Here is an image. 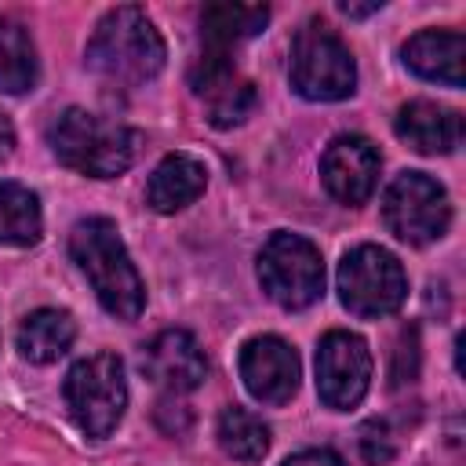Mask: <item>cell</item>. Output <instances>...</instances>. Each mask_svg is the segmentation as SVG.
<instances>
[{
	"mask_svg": "<svg viewBox=\"0 0 466 466\" xmlns=\"http://www.w3.org/2000/svg\"><path fill=\"white\" fill-rule=\"evenodd\" d=\"M69 255L80 266V273L91 280L106 313H113L120 320H135L146 309L142 277H138L113 218H106V215L80 218L69 233Z\"/></svg>",
	"mask_w": 466,
	"mask_h": 466,
	"instance_id": "6da1fadb",
	"label": "cell"
},
{
	"mask_svg": "<svg viewBox=\"0 0 466 466\" xmlns=\"http://www.w3.org/2000/svg\"><path fill=\"white\" fill-rule=\"evenodd\" d=\"M164 36L149 22V15L131 4L106 11L87 40V66L120 87H138L153 80L164 69Z\"/></svg>",
	"mask_w": 466,
	"mask_h": 466,
	"instance_id": "7a4b0ae2",
	"label": "cell"
},
{
	"mask_svg": "<svg viewBox=\"0 0 466 466\" xmlns=\"http://www.w3.org/2000/svg\"><path fill=\"white\" fill-rule=\"evenodd\" d=\"M47 146L58 157V164L87 178H116L131 167L138 135L113 116L69 106L51 120Z\"/></svg>",
	"mask_w": 466,
	"mask_h": 466,
	"instance_id": "3957f363",
	"label": "cell"
},
{
	"mask_svg": "<svg viewBox=\"0 0 466 466\" xmlns=\"http://www.w3.org/2000/svg\"><path fill=\"white\" fill-rule=\"evenodd\" d=\"M288 73H291V87L309 102H339L350 98L357 87V62L350 47L320 18H309L295 33Z\"/></svg>",
	"mask_w": 466,
	"mask_h": 466,
	"instance_id": "277c9868",
	"label": "cell"
},
{
	"mask_svg": "<svg viewBox=\"0 0 466 466\" xmlns=\"http://www.w3.org/2000/svg\"><path fill=\"white\" fill-rule=\"evenodd\" d=\"M62 397L87 437H109L127 408L124 360L116 353H91L76 360L62 382Z\"/></svg>",
	"mask_w": 466,
	"mask_h": 466,
	"instance_id": "5b68a950",
	"label": "cell"
},
{
	"mask_svg": "<svg viewBox=\"0 0 466 466\" xmlns=\"http://www.w3.org/2000/svg\"><path fill=\"white\" fill-rule=\"evenodd\" d=\"M339 299L353 317H390L408 299L404 266L379 244H357L339 262Z\"/></svg>",
	"mask_w": 466,
	"mask_h": 466,
	"instance_id": "8992f818",
	"label": "cell"
},
{
	"mask_svg": "<svg viewBox=\"0 0 466 466\" xmlns=\"http://www.w3.org/2000/svg\"><path fill=\"white\" fill-rule=\"evenodd\" d=\"M258 284L280 309H306L324 295L320 248L299 233H273L258 251Z\"/></svg>",
	"mask_w": 466,
	"mask_h": 466,
	"instance_id": "52a82bcc",
	"label": "cell"
},
{
	"mask_svg": "<svg viewBox=\"0 0 466 466\" xmlns=\"http://www.w3.org/2000/svg\"><path fill=\"white\" fill-rule=\"evenodd\" d=\"M382 218L390 233L404 244H430L448 233L451 200L448 189L426 171H404L386 186Z\"/></svg>",
	"mask_w": 466,
	"mask_h": 466,
	"instance_id": "ba28073f",
	"label": "cell"
},
{
	"mask_svg": "<svg viewBox=\"0 0 466 466\" xmlns=\"http://www.w3.org/2000/svg\"><path fill=\"white\" fill-rule=\"evenodd\" d=\"M371 386V350L353 331H328L317 346V393L328 408L346 411L364 400Z\"/></svg>",
	"mask_w": 466,
	"mask_h": 466,
	"instance_id": "9c48e42d",
	"label": "cell"
},
{
	"mask_svg": "<svg viewBox=\"0 0 466 466\" xmlns=\"http://www.w3.org/2000/svg\"><path fill=\"white\" fill-rule=\"evenodd\" d=\"M189 87H193L197 98H204L208 120L215 127L240 124L258 102L255 84L237 73L229 51H204L189 69Z\"/></svg>",
	"mask_w": 466,
	"mask_h": 466,
	"instance_id": "30bf717a",
	"label": "cell"
},
{
	"mask_svg": "<svg viewBox=\"0 0 466 466\" xmlns=\"http://www.w3.org/2000/svg\"><path fill=\"white\" fill-rule=\"evenodd\" d=\"M299 353L280 335H255L240 350V379L262 404H288L299 390Z\"/></svg>",
	"mask_w": 466,
	"mask_h": 466,
	"instance_id": "8fae6325",
	"label": "cell"
},
{
	"mask_svg": "<svg viewBox=\"0 0 466 466\" xmlns=\"http://www.w3.org/2000/svg\"><path fill=\"white\" fill-rule=\"evenodd\" d=\"M382 157L364 135H339L320 157V178L339 204H364L379 186Z\"/></svg>",
	"mask_w": 466,
	"mask_h": 466,
	"instance_id": "7c38bea8",
	"label": "cell"
},
{
	"mask_svg": "<svg viewBox=\"0 0 466 466\" xmlns=\"http://www.w3.org/2000/svg\"><path fill=\"white\" fill-rule=\"evenodd\" d=\"M142 371L171 393H189L208 379V360L200 342L186 328H167L142 346Z\"/></svg>",
	"mask_w": 466,
	"mask_h": 466,
	"instance_id": "4fadbf2b",
	"label": "cell"
},
{
	"mask_svg": "<svg viewBox=\"0 0 466 466\" xmlns=\"http://www.w3.org/2000/svg\"><path fill=\"white\" fill-rule=\"evenodd\" d=\"M393 131H397V138L408 142L415 153L437 157V153H451V149L462 142V116H459L455 109H448V106L415 98V102H404V106L397 109Z\"/></svg>",
	"mask_w": 466,
	"mask_h": 466,
	"instance_id": "5bb4252c",
	"label": "cell"
},
{
	"mask_svg": "<svg viewBox=\"0 0 466 466\" xmlns=\"http://www.w3.org/2000/svg\"><path fill=\"white\" fill-rule=\"evenodd\" d=\"M204 186H208L204 160H197L189 153H167L146 182V204L160 215H175V211L189 208L204 193Z\"/></svg>",
	"mask_w": 466,
	"mask_h": 466,
	"instance_id": "9a60e30c",
	"label": "cell"
},
{
	"mask_svg": "<svg viewBox=\"0 0 466 466\" xmlns=\"http://www.w3.org/2000/svg\"><path fill=\"white\" fill-rule=\"evenodd\" d=\"M404 62L422 80H437L448 87H462V55L466 40L459 29H422L404 44Z\"/></svg>",
	"mask_w": 466,
	"mask_h": 466,
	"instance_id": "2e32d148",
	"label": "cell"
},
{
	"mask_svg": "<svg viewBox=\"0 0 466 466\" xmlns=\"http://www.w3.org/2000/svg\"><path fill=\"white\" fill-rule=\"evenodd\" d=\"M266 22H269L266 4H208L200 11L204 51H229L233 44L262 33Z\"/></svg>",
	"mask_w": 466,
	"mask_h": 466,
	"instance_id": "e0dca14e",
	"label": "cell"
},
{
	"mask_svg": "<svg viewBox=\"0 0 466 466\" xmlns=\"http://www.w3.org/2000/svg\"><path fill=\"white\" fill-rule=\"evenodd\" d=\"M76 339V324L66 309H33L18 324V353L33 364L58 360Z\"/></svg>",
	"mask_w": 466,
	"mask_h": 466,
	"instance_id": "ac0fdd59",
	"label": "cell"
},
{
	"mask_svg": "<svg viewBox=\"0 0 466 466\" xmlns=\"http://www.w3.org/2000/svg\"><path fill=\"white\" fill-rule=\"evenodd\" d=\"M36 47L18 18H0V91L25 95L36 84Z\"/></svg>",
	"mask_w": 466,
	"mask_h": 466,
	"instance_id": "d6986e66",
	"label": "cell"
},
{
	"mask_svg": "<svg viewBox=\"0 0 466 466\" xmlns=\"http://www.w3.org/2000/svg\"><path fill=\"white\" fill-rule=\"evenodd\" d=\"M40 233H44V215L36 193L18 182H0V244L29 248L40 240Z\"/></svg>",
	"mask_w": 466,
	"mask_h": 466,
	"instance_id": "ffe728a7",
	"label": "cell"
},
{
	"mask_svg": "<svg viewBox=\"0 0 466 466\" xmlns=\"http://www.w3.org/2000/svg\"><path fill=\"white\" fill-rule=\"evenodd\" d=\"M218 444L237 462H262V455L269 451V426L255 411L229 404L218 411Z\"/></svg>",
	"mask_w": 466,
	"mask_h": 466,
	"instance_id": "44dd1931",
	"label": "cell"
},
{
	"mask_svg": "<svg viewBox=\"0 0 466 466\" xmlns=\"http://www.w3.org/2000/svg\"><path fill=\"white\" fill-rule=\"evenodd\" d=\"M360 455L371 466H386L397 455V433H393L390 419H368L360 426Z\"/></svg>",
	"mask_w": 466,
	"mask_h": 466,
	"instance_id": "7402d4cb",
	"label": "cell"
},
{
	"mask_svg": "<svg viewBox=\"0 0 466 466\" xmlns=\"http://www.w3.org/2000/svg\"><path fill=\"white\" fill-rule=\"evenodd\" d=\"M280 466H346V462H342V455L331 451V448H306V451L284 459Z\"/></svg>",
	"mask_w": 466,
	"mask_h": 466,
	"instance_id": "603a6c76",
	"label": "cell"
},
{
	"mask_svg": "<svg viewBox=\"0 0 466 466\" xmlns=\"http://www.w3.org/2000/svg\"><path fill=\"white\" fill-rule=\"evenodd\" d=\"M11 149H15V127H11L7 113L0 109V164L11 157Z\"/></svg>",
	"mask_w": 466,
	"mask_h": 466,
	"instance_id": "cb8c5ba5",
	"label": "cell"
},
{
	"mask_svg": "<svg viewBox=\"0 0 466 466\" xmlns=\"http://www.w3.org/2000/svg\"><path fill=\"white\" fill-rule=\"evenodd\" d=\"M382 7V0H371V4H350V0H342L339 4V11L342 15H350V18H364V15H375Z\"/></svg>",
	"mask_w": 466,
	"mask_h": 466,
	"instance_id": "d4e9b609",
	"label": "cell"
}]
</instances>
